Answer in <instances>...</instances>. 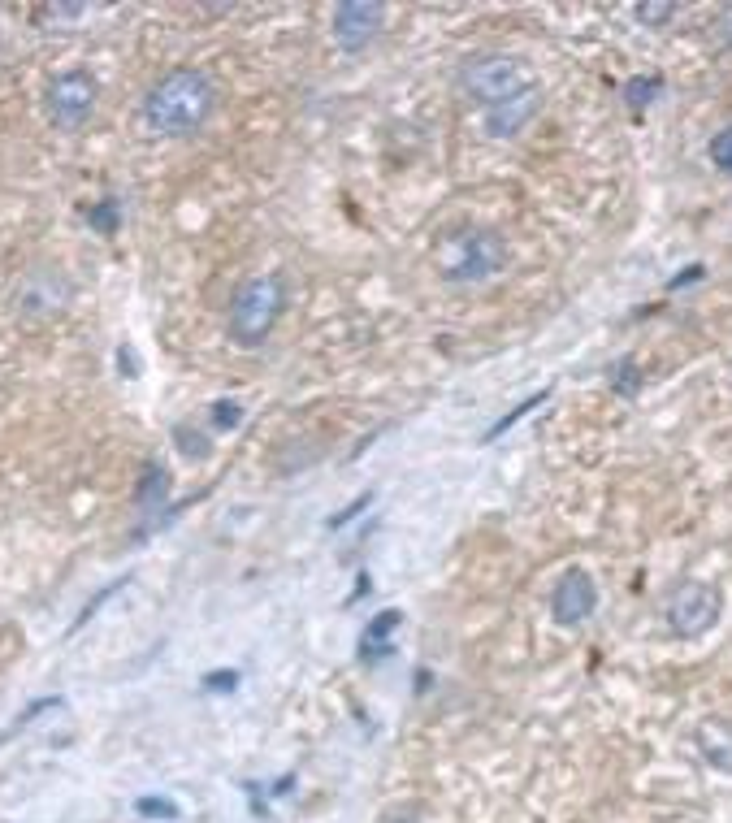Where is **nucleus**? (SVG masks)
Returning <instances> with one entry per match:
<instances>
[{"label": "nucleus", "mask_w": 732, "mask_h": 823, "mask_svg": "<svg viewBox=\"0 0 732 823\" xmlns=\"http://www.w3.org/2000/svg\"><path fill=\"white\" fill-rule=\"evenodd\" d=\"M217 109V87L204 70H169L143 96V122L156 135H195Z\"/></svg>", "instance_id": "1"}, {"label": "nucleus", "mask_w": 732, "mask_h": 823, "mask_svg": "<svg viewBox=\"0 0 732 823\" xmlns=\"http://www.w3.org/2000/svg\"><path fill=\"white\" fill-rule=\"evenodd\" d=\"M282 304H286V291H282L278 273L247 278L230 299V338L239 347H260L273 325H278Z\"/></svg>", "instance_id": "2"}, {"label": "nucleus", "mask_w": 732, "mask_h": 823, "mask_svg": "<svg viewBox=\"0 0 732 823\" xmlns=\"http://www.w3.org/2000/svg\"><path fill=\"white\" fill-rule=\"evenodd\" d=\"M507 265V243L494 230H464L442 247V278L447 282H486Z\"/></svg>", "instance_id": "3"}, {"label": "nucleus", "mask_w": 732, "mask_h": 823, "mask_svg": "<svg viewBox=\"0 0 732 823\" xmlns=\"http://www.w3.org/2000/svg\"><path fill=\"white\" fill-rule=\"evenodd\" d=\"M720 611H724V598H720V590H715L711 581H685L681 590L668 598V611H663V616H668V629L676 637L694 642V637L715 629Z\"/></svg>", "instance_id": "4"}, {"label": "nucleus", "mask_w": 732, "mask_h": 823, "mask_svg": "<svg viewBox=\"0 0 732 823\" xmlns=\"http://www.w3.org/2000/svg\"><path fill=\"white\" fill-rule=\"evenodd\" d=\"M464 87L473 100L494 109V104H503V100L520 96L525 87H533V78L516 57H477L464 65Z\"/></svg>", "instance_id": "5"}, {"label": "nucleus", "mask_w": 732, "mask_h": 823, "mask_svg": "<svg viewBox=\"0 0 732 823\" xmlns=\"http://www.w3.org/2000/svg\"><path fill=\"white\" fill-rule=\"evenodd\" d=\"M48 109H52V122L61 130H78L91 117V109H96V83H91L83 70L61 74L48 91Z\"/></svg>", "instance_id": "6"}, {"label": "nucleus", "mask_w": 732, "mask_h": 823, "mask_svg": "<svg viewBox=\"0 0 732 823\" xmlns=\"http://www.w3.org/2000/svg\"><path fill=\"white\" fill-rule=\"evenodd\" d=\"M598 607V585L585 568H568L564 577L555 581V594H551V616L559 624H581L590 620Z\"/></svg>", "instance_id": "7"}, {"label": "nucleus", "mask_w": 732, "mask_h": 823, "mask_svg": "<svg viewBox=\"0 0 732 823\" xmlns=\"http://www.w3.org/2000/svg\"><path fill=\"white\" fill-rule=\"evenodd\" d=\"M377 31H382V5H369V0H347V5L334 9V39L347 52L369 48Z\"/></svg>", "instance_id": "8"}, {"label": "nucleus", "mask_w": 732, "mask_h": 823, "mask_svg": "<svg viewBox=\"0 0 732 823\" xmlns=\"http://www.w3.org/2000/svg\"><path fill=\"white\" fill-rule=\"evenodd\" d=\"M538 104H542V91H538V87H525L520 96H512V100H503V104H494V109H486V130H490V135H499V139L516 135V130L525 126V122H533Z\"/></svg>", "instance_id": "9"}, {"label": "nucleus", "mask_w": 732, "mask_h": 823, "mask_svg": "<svg viewBox=\"0 0 732 823\" xmlns=\"http://www.w3.org/2000/svg\"><path fill=\"white\" fill-rule=\"evenodd\" d=\"M165 490H169V473H165L161 464H148V468H143V477H139V490H135L139 512H143V516L156 512V507L165 503Z\"/></svg>", "instance_id": "10"}, {"label": "nucleus", "mask_w": 732, "mask_h": 823, "mask_svg": "<svg viewBox=\"0 0 732 823\" xmlns=\"http://www.w3.org/2000/svg\"><path fill=\"white\" fill-rule=\"evenodd\" d=\"M642 382H646V373L637 369L633 356H624L616 369H611V390H616V395H637V390H642Z\"/></svg>", "instance_id": "11"}, {"label": "nucleus", "mask_w": 732, "mask_h": 823, "mask_svg": "<svg viewBox=\"0 0 732 823\" xmlns=\"http://www.w3.org/2000/svg\"><path fill=\"white\" fill-rule=\"evenodd\" d=\"M399 611H382L373 624H369V633H364V650L373 646V659H382V655H390V646H382V637L390 633V629H399Z\"/></svg>", "instance_id": "12"}, {"label": "nucleus", "mask_w": 732, "mask_h": 823, "mask_svg": "<svg viewBox=\"0 0 732 823\" xmlns=\"http://www.w3.org/2000/svg\"><path fill=\"white\" fill-rule=\"evenodd\" d=\"M659 87H663V78H659V74H650V78H629V83H624V100H629V109H646V104L659 96Z\"/></svg>", "instance_id": "13"}, {"label": "nucleus", "mask_w": 732, "mask_h": 823, "mask_svg": "<svg viewBox=\"0 0 732 823\" xmlns=\"http://www.w3.org/2000/svg\"><path fill=\"white\" fill-rule=\"evenodd\" d=\"M538 403H546V390H542V395H533V399H525V403H520V408H516V412H507V416H499V421H494V425L486 429V438H481V442H494V438H499V434H507V429H512V425L520 421V416H529L533 408H538Z\"/></svg>", "instance_id": "14"}, {"label": "nucleus", "mask_w": 732, "mask_h": 823, "mask_svg": "<svg viewBox=\"0 0 732 823\" xmlns=\"http://www.w3.org/2000/svg\"><path fill=\"white\" fill-rule=\"evenodd\" d=\"M87 221H91V226H96L100 234H113V230H117V200H100V204L87 213Z\"/></svg>", "instance_id": "15"}, {"label": "nucleus", "mask_w": 732, "mask_h": 823, "mask_svg": "<svg viewBox=\"0 0 732 823\" xmlns=\"http://www.w3.org/2000/svg\"><path fill=\"white\" fill-rule=\"evenodd\" d=\"M373 503V490H364L360 494V499H351L347 507H343V512H338V516H330V520H325V529H343V525H351V520H356L360 512H364V507H369Z\"/></svg>", "instance_id": "16"}, {"label": "nucleus", "mask_w": 732, "mask_h": 823, "mask_svg": "<svg viewBox=\"0 0 732 823\" xmlns=\"http://www.w3.org/2000/svg\"><path fill=\"white\" fill-rule=\"evenodd\" d=\"M135 811L148 815V819H178V806L169 802V798H139Z\"/></svg>", "instance_id": "17"}, {"label": "nucleus", "mask_w": 732, "mask_h": 823, "mask_svg": "<svg viewBox=\"0 0 732 823\" xmlns=\"http://www.w3.org/2000/svg\"><path fill=\"white\" fill-rule=\"evenodd\" d=\"M711 161L732 174V126H728V130H720V135L711 139Z\"/></svg>", "instance_id": "18"}, {"label": "nucleus", "mask_w": 732, "mask_h": 823, "mask_svg": "<svg viewBox=\"0 0 732 823\" xmlns=\"http://www.w3.org/2000/svg\"><path fill=\"white\" fill-rule=\"evenodd\" d=\"M122 585H126V581H109V585H104V590H100V594H96V598H91V603L83 607V616H78V620H74V629H83V624H87L91 616H96V611H100L104 603H109V598H113L117 590H122Z\"/></svg>", "instance_id": "19"}, {"label": "nucleus", "mask_w": 732, "mask_h": 823, "mask_svg": "<svg viewBox=\"0 0 732 823\" xmlns=\"http://www.w3.org/2000/svg\"><path fill=\"white\" fill-rule=\"evenodd\" d=\"M637 22H646V26H659V22H668L676 18V5H637Z\"/></svg>", "instance_id": "20"}, {"label": "nucleus", "mask_w": 732, "mask_h": 823, "mask_svg": "<svg viewBox=\"0 0 732 823\" xmlns=\"http://www.w3.org/2000/svg\"><path fill=\"white\" fill-rule=\"evenodd\" d=\"M213 421L221 429H234L243 421V408H239V403H230V399H221V403H213Z\"/></svg>", "instance_id": "21"}, {"label": "nucleus", "mask_w": 732, "mask_h": 823, "mask_svg": "<svg viewBox=\"0 0 732 823\" xmlns=\"http://www.w3.org/2000/svg\"><path fill=\"white\" fill-rule=\"evenodd\" d=\"M204 685L213 689V694H226V689L239 685V672H208V676H204Z\"/></svg>", "instance_id": "22"}, {"label": "nucleus", "mask_w": 732, "mask_h": 823, "mask_svg": "<svg viewBox=\"0 0 732 823\" xmlns=\"http://www.w3.org/2000/svg\"><path fill=\"white\" fill-rule=\"evenodd\" d=\"M720 35H724V44L732 48V9L724 13V18H720Z\"/></svg>", "instance_id": "23"}]
</instances>
